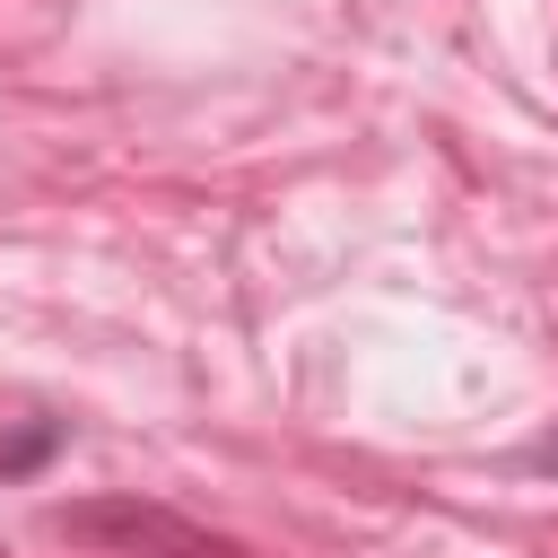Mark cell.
<instances>
[{
	"mask_svg": "<svg viewBox=\"0 0 558 558\" xmlns=\"http://www.w3.org/2000/svg\"><path fill=\"white\" fill-rule=\"evenodd\" d=\"M61 532H70V541H96V549H122V558H244L235 541H218V532H201L192 514L148 506V497L61 506Z\"/></svg>",
	"mask_w": 558,
	"mask_h": 558,
	"instance_id": "6da1fadb",
	"label": "cell"
},
{
	"mask_svg": "<svg viewBox=\"0 0 558 558\" xmlns=\"http://www.w3.org/2000/svg\"><path fill=\"white\" fill-rule=\"evenodd\" d=\"M44 445H52V427H26V436H17V445H9V453H0V471H26V462H35V453H44Z\"/></svg>",
	"mask_w": 558,
	"mask_h": 558,
	"instance_id": "7a4b0ae2",
	"label": "cell"
}]
</instances>
